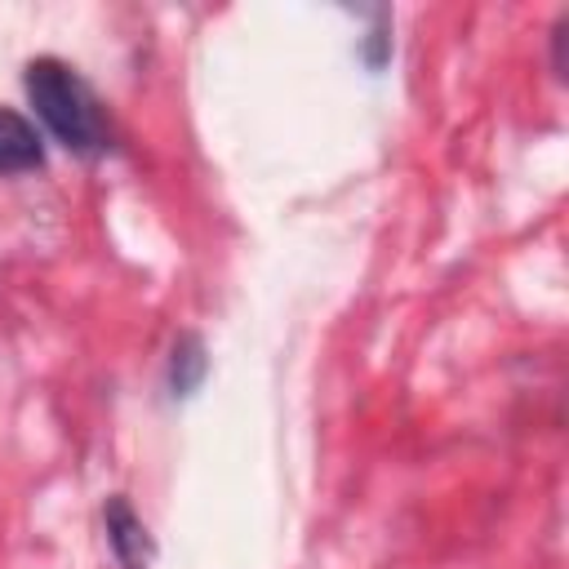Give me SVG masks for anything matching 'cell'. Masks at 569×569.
<instances>
[{
	"mask_svg": "<svg viewBox=\"0 0 569 569\" xmlns=\"http://www.w3.org/2000/svg\"><path fill=\"white\" fill-rule=\"evenodd\" d=\"M204 369H209L204 342H200L196 333H182V338L173 342V356H169V391H173V396H191V391L200 387Z\"/></svg>",
	"mask_w": 569,
	"mask_h": 569,
	"instance_id": "cell-4",
	"label": "cell"
},
{
	"mask_svg": "<svg viewBox=\"0 0 569 569\" xmlns=\"http://www.w3.org/2000/svg\"><path fill=\"white\" fill-rule=\"evenodd\" d=\"M40 164H44L40 129L22 111L0 107V173H27V169H40Z\"/></svg>",
	"mask_w": 569,
	"mask_h": 569,
	"instance_id": "cell-2",
	"label": "cell"
},
{
	"mask_svg": "<svg viewBox=\"0 0 569 569\" xmlns=\"http://www.w3.org/2000/svg\"><path fill=\"white\" fill-rule=\"evenodd\" d=\"M102 520H107V542H111L116 560H120L124 569H147L151 538H147V525L133 516V507H129L124 498H111L107 511H102Z\"/></svg>",
	"mask_w": 569,
	"mask_h": 569,
	"instance_id": "cell-3",
	"label": "cell"
},
{
	"mask_svg": "<svg viewBox=\"0 0 569 569\" xmlns=\"http://www.w3.org/2000/svg\"><path fill=\"white\" fill-rule=\"evenodd\" d=\"M22 89L27 102L36 107V116L44 120V129L76 156H102L111 151L116 133L107 120V107L98 102V93L89 89V80L62 62V58H31L22 71Z\"/></svg>",
	"mask_w": 569,
	"mask_h": 569,
	"instance_id": "cell-1",
	"label": "cell"
}]
</instances>
